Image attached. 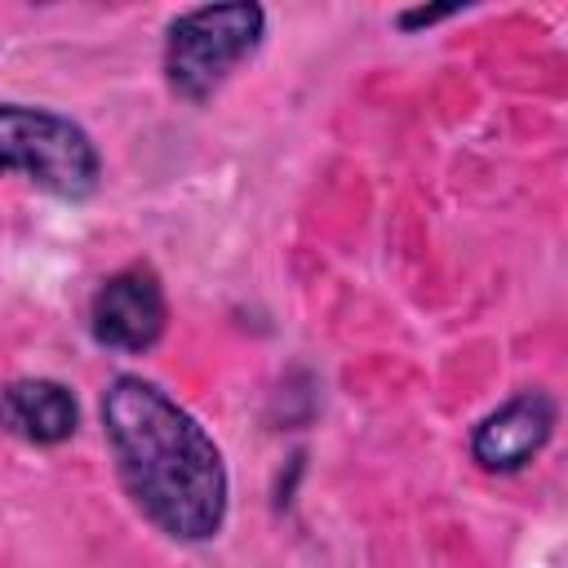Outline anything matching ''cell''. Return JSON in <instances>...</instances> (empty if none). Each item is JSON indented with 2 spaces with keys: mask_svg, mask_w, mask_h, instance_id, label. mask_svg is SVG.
<instances>
[{
  "mask_svg": "<svg viewBox=\"0 0 568 568\" xmlns=\"http://www.w3.org/2000/svg\"><path fill=\"white\" fill-rule=\"evenodd\" d=\"M102 435L129 501L173 541H209L226 519V462L213 435L155 382L102 390Z\"/></svg>",
  "mask_w": 568,
  "mask_h": 568,
  "instance_id": "1",
  "label": "cell"
},
{
  "mask_svg": "<svg viewBox=\"0 0 568 568\" xmlns=\"http://www.w3.org/2000/svg\"><path fill=\"white\" fill-rule=\"evenodd\" d=\"M262 4H200L173 18L164 40V80L186 102H209L226 75L262 44Z\"/></svg>",
  "mask_w": 568,
  "mask_h": 568,
  "instance_id": "2",
  "label": "cell"
},
{
  "mask_svg": "<svg viewBox=\"0 0 568 568\" xmlns=\"http://www.w3.org/2000/svg\"><path fill=\"white\" fill-rule=\"evenodd\" d=\"M0 173H22L62 200H84L98 191L102 155L75 120L44 106L0 102Z\"/></svg>",
  "mask_w": 568,
  "mask_h": 568,
  "instance_id": "3",
  "label": "cell"
},
{
  "mask_svg": "<svg viewBox=\"0 0 568 568\" xmlns=\"http://www.w3.org/2000/svg\"><path fill=\"white\" fill-rule=\"evenodd\" d=\"M169 320V302H164V284L146 262H133L115 275H106L89 302V328L102 346L111 351H129L142 355L160 342Z\"/></svg>",
  "mask_w": 568,
  "mask_h": 568,
  "instance_id": "4",
  "label": "cell"
},
{
  "mask_svg": "<svg viewBox=\"0 0 568 568\" xmlns=\"http://www.w3.org/2000/svg\"><path fill=\"white\" fill-rule=\"evenodd\" d=\"M555 430V404L541 390L510 395L497 413H488L470 435V457L484 470H519L541 453Z\"/></svg>",
  "mask_w": 568,
  "mask_h": 568,
  "instance_id": "5",
  "label": "cell"
},
{
  "mask_svg": "<svg viewBox=\"0 0 568 568\" xmlns=\"http://www.w3.org/2000/svg\"><path fill=\"white\" fill-rule=\"evenodd\" d=\"M75 395L53 377H18L0 386V426L27 444H62L75 435Z\"/></svg>",
  "mask_w": 568,
  "mask_h": 568,
  "instance_id": "6",
  "label": "cell"
},
{
  "mask_svg": "<svg viewBox=\"0 0 568 568\" xmlns=\"http://www.w3.org/2000/svg\"><path fill=\"white\" fill-rule=\"evenodd\" d=\"M444 13H453V4H439V9H413V13L399 18V27H422V22H435V18H444Z\"/></svg>",
  "mask_w": 568,
  "mask_h": 568,
  "instance_id": "7",
  "label": "cell"
}]
</instances>
